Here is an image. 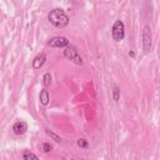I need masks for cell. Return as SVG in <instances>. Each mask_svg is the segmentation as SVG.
<instances>
[{"instance_id":"obj_8","label":"cell","mask_w":160,"mask_h":160,"mask_svg":"<svg viewBox=\"0 0 160 160\" xmlns=\"http://www.w3.org/2000/svg\"><path fill=\"white\" fill-rule=\"evenodd\" d=\"M39 100H40V104L42 106H48L49 102H50V94H49V90L46 88L41 89L40 92H39Z\"/></svg>"},{"instance_id":"obj_15","label":"cell","mask_w":160,"mask_h":160,"mask_svg":"<svg viewBox=\"0 0 160 160\" xmlns=\"http://www.w3.org/2000/svg\"><path fill=\"white\" fill-rule=\"evenodd\" d=\"M129 56H130V58H135V51L130 50V51H129Z\"/></svg>"},{"instance_id":"obj_13","label":"cell","mask_w":160,"mask_h":160,"mask_svg":"<svg viewBox=\"0 0 160 160\" xmlns=\"http://www.w3.org/2000/svg\"><path fill=\"white\" fill-rule=\"evenodd\" d=\"M76 144H78V146L80 149H88L89 148V141L86 139H84V138H79L76 140Z\"/></svg>"},{"instance_id":"obj_3","label":"cell","mask_w":160,"mask_h":160,"mask_svg":"<svg viewBox=\"0 0 160 160\" xmlns=\"http://www.w3.org/2000/svg\"><path fill=\"white\" fill-rule=\"evenodd\" d=\"M141 40H142V49H144V52L148 54L150 52L151 50V46H152V34H151V28L149 25H145L142 28V31H141Z\"/></svg>"},{"instance_id":"obj_5","label":"cell","mask_w":160,"mask_h":160,"mask_svg":"<svg viewBox=\"0 0 160 160\" xmlns=\"http://www.w3.org/2000/svg\"><path fill=\"white\" fill-rule=\"evenodd\" d=\"M48 45L50 48H59V49H65L66 46L70 45L69 40L66 36H54L48 41Z\"/></svg>"},{"instance_id":"obj_11","label":"cell","mask_w":160,"mask_h":160,"mask_svg":"<svg viewBox=\"0 0 160 160\" xmlns=\"http://www.w3.org/2000/svg\"><path fill=\"white\" fill-rule=\"evenodd\" d=\"M21 158H22L24 160H30V159H38V155L34 154V152H31L30 150H22Z\"/></svg>"},{"instance_id":"obj_14","label":"cell","mask_w":160,"mask_h":160,"mask_svg":"<svg viewBox=\"0 0 160 160\" xmlns=\"http://www.w3.org/2000/svg\"><path fill=\"white\" fill-rule=\"evenodd\" d=\"M41 149H42L44 152H50L54 148H52V145H51L50 142H42V144H41Z\"/></svg>"},{"instance_id":"obj_2","label":"cell","mask_w":160,"mask_h":160,"mask_svg":"<svg viewBox=\"0 0 160 160\" xmlns=\"http://www.w3.org/2000/svg\"><path fill=\"white\" fill-rule=\"evenodd\" d=\"M111 38L115 42H120L125 39V24L122 20H115L111 26Z\"/></svg>"},{"instance_id":"obj_4","label":"cell","mask_w":160,"mask_h":160,"mask_svg":"<svg viewBox=\"0 0 160 160\" xmlns=\"http://www.w3.org/2000/svg\"><path fill=\"white\" fill-rule=\"evenodd\" d=\"M64 56H65L68 60H70L71 62H74L75 65H82V64H84L82 58L80 56L79 51H78L72 45H69V46H66V48L64 49Z\"/></svg>"},{"instance_id":"obj_10","label":"cell","mask_w":160,"mask_h":160,"mask_svg":"<svg viewBox=\"0 0 160 160\" xmlns=\"http://www.w3.org/2000/svg\"><path fill=\"white\" fill-rule=\"evenodd\" d=\"M51 82H52V76H51V74H50V72H45V74L42 75V85H44L45 88H48V86L51 85Z\"/></svg>"},{"instance_id":"obj_12","label":"cell","mask_w":160,"mask_h":160,"mask_svg":"<svg viewBox=\"0 0 160 160\" xmlns=\"http://www.w3.org/2000/svg\"><path fill=\"white\" fill-rule=\"evenodd\" d=\"M111 95H112V100L119 101L120 100V89L118 85H112V90H111Z\"/></svg>"},{"instance_id":"obj_9","label":"cell","mask_w":160,"mask_h":160,"mask_svg":"<svg viewBox=\"0 0 160 160\" xmlns=\"http://www.w3.org/2000/svg\"><path fill=\"white\" fill-rule=\"evenodd\" d=\"M45 132H46V135H48V136H50V139H51V140H54L55 142L60 144V142L62 141L61 136H60V135H58L56 132H54L52 130H50L49 128H45Z\"/></svg>"},{"instance_id":"obj_7","label":"cell","mask_w":160,"mask_h":160,"mask_svg":"<svg viewBox=\"0 0 160 160\" xmlns=\"http://www.w3.org/2000/svg\"><path fill=\"white\" fill-rule=\"evenodd\" d=\"M45 61H46V52L41 51V52L36 54L35 58L32 59V69L38 70V69L42 68V65L45 64Z\"/></svg>"},{"instance_id":"obj_6","label":"cell","mask_w":160,"mask_h":160,"mask_svg":"<svg viewBox=\"0 0 160 160\" xmlns=\"http://www.w3.org/2000/svg\"><path fill=\"white\" fill-rule=\"evenodd\" d=\"M28 130V124L24 120H18L12 124V131L15 135H24Z\"/></svg>"},{"instance_id":"obj_1","label":"cell","mask_w":160,"mask_h":160,"mask_svg":"<svg viewBox=\"0 0 160 160\" xmlns=\"http://www.w3.org/2000/svg\"><path fill=\"white\" fill-rule=\"evenodd\" d=\"M48 20H49V22H50L52 26H55V28H58V29H64V28H66V26L69 25V22H70L69 15H68V14L65 12V10L61 9V8H55V9L50 10V11L48 12Z\"/></svg>"}]
</instances>
